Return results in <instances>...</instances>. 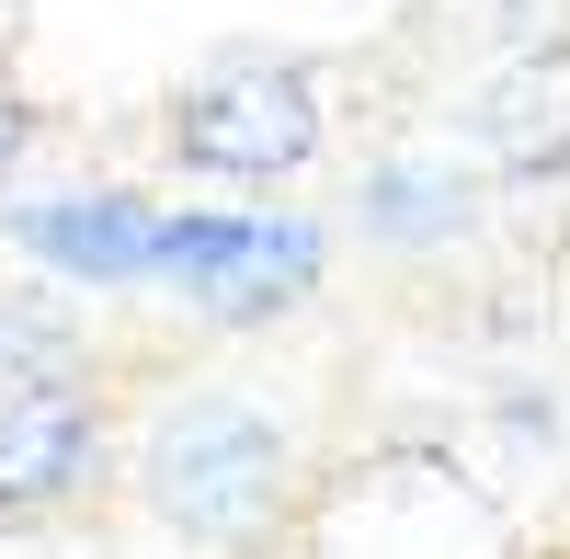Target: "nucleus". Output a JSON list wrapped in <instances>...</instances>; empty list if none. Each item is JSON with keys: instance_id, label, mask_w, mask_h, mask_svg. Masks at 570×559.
<instances>
[{"instance_id": "nucleus-1", "label": "nucleus", "mask_w": 570, "mask_h": 559, "mask_svg": "<svg viewBox=\"0 0 570 559\" xmlns=\"http://www.w3.org/2000/svg\"><path fill=\"white\" fill-rule=\"evenodd\" d=\"M285 423L263 400L240 389H195V400H171L149 434H137V502L171 526V537H195V548H240L274 502H285Z\"/></svg>"}, {"instance_id": "nucleus-7", "label": "nucleus", "mask_w": 570, "mask_h": 559, "mask_svg": "<svg viewBox=\"0 0 570 559\" xmlns=\"http://www.w3.org/2000/svg\"><path fill=\"white\" fill-rule=\"evenodd\" d=\"M365 228L376 241H445V228H468V195L445 171H376L365 183Z\"/></svg>"}, {"instance_id": "nucleus-2", "label": "nucleus", "mask_w": 570, "mask_h": 559, "mask_svg": "<svg viewBox=\"0 0 570 559\" xmlns=\"http://www.w3.org/2000/svg\"><path fill=\"white\" fill-rule=\"evenodd\" d=\"M171 160L206 183H285L320 160V80L274 46H228L171 91Z\"/></svg>"}, {"instance_id": "nucleus-5", "label": "nucleus", "mask_w": 570, "mask_h": 559, "mask_svg": "<svg viewBox=\"0 0 570 559\" xmlns=\"http://www.w3.org/2000/svg\"><path fill=\"white\" fill-rule=\"evenodd\" d=\"M0 228H12L58 286H149V252H160V206H149V195H115V183L12 206Z\"/></svg>"}, {"instance_id": "nucleus-3", "label": "nucleus", "mask_w": 570, "mask_h": 559, "mask_svg": "<svg viewBox=\"0 0 570 559\" xmlns=\"http://www.w3.org/2000/svg\"><path fill=\"white\" fill-rule=\"evenodd\" d=\"M308 274H320V228L252 217V206H183L160 217V252H149V286L195 297L217 320H274L285 297H308Z\"/></svg>"}, {"instance_id": "nucleus-4", "label": "nucleus", "mask_w": 570, "mask_h": 559, "mask_svg": "<svg viewBox=\"0 0 570 559\" xmlns=\"http://www.w3.org/2000/svg\"><path fill=\"white\" fill-rule=\"evenodd\" d=\"M104 469H115V434H104V400L80 377L0 389V526L69 514L80 491H104Z\"/></svg>"}, {"instance_id": "nucleus-6", "label": "nucleus", "mask_w": 570, "mask_h": 559, "mask_svg": "<svg viewBox=\"0 0 570 559\" xmlns=\"http://www.w3.org/2000/svg\"><path fill=\"white\" fill-rule=\"evenodd\" d=\"M468 137H480V160L513 171V183H559L570 171V58L537 46V58H513L480 80V104H468Z\"/></svg>"}, {"instance_id": "nucleus-8", "label": "nucleus", "mask_w": 570, "mask_h": 559, "mask_svg": "<svg viewBox=\"0 0 570 559\" xmlns=\"http://www.w3.org/2000/svg\"><path fill=\"white\" fill-rule=\"evenodd\" d=\"M23 149H35V104H23V91H12V80H0V171H12Z\"/></svg>"}]
</instances>
